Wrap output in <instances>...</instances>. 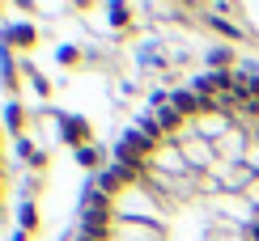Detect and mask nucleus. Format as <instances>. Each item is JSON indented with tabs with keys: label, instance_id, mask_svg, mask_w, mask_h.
I'll list each match as a JSON object with an SVG mask.
<instances>
[{
	"label": "nucleus",
	"instance_id": "nucleus-7",
	"mask_svg": "<svg viewBox=\"0 0 259 241\" xmlns=\"http://www.w3.org/2000/svg\"><path fill=\"white\" fill-rule=\"evenodd\" d=\"M21 228H26V233H30V228H38V207H34V203L21 207Z\"/></svg>",
	"mask_w": 259,
	"mask_h": 241
},
{
	"label": "nucleus",
	"instance_id": "nucleus-16",
	"mask_svg": "<svg viewBox=\"0 0 259 241\" xmlns=\"http://www.w3.org/2000/svg\"><path fill=\"white\" fill-rule=\"evenodd\" d=\"M81 241H94V237H81Z\"/></svg>",
	"mask_w": 259,
	"mask_h": 241
},
{
	"label": "nucleus",
	"instance_id": "nucleus-8",
	"mask_svg": "<svg viewBox=\"0 0 259 241\" xmlns=\"http://www.w3.org/2000/svg\"><path fill=\"white\" fill-rule=\"evenodd\" d=\"M208 26H212V30H221V34H230V38H242V30H238V26H230V21H221V17H208Z\"/></svg>",
	"mask_w": 259,
	"mask_h": 241
},
{
	"label": "nucleus",
	"instance_id": "nucleus-10",
	"mask_svg": "<svg viewBox=\"0 0 259 241\" xmlns=\"http://www.w3.org/2000/svg\"><path fill=\"white\" fill-rule=\"evenodd\" d=\"M5 127L9 131H21V106H9V110H5Z\"/></svg>",
	"mask_w": 259,
	"mask_h": 241
},
{
	"label": "nucleus",
	"instance_id": "nucleus-12",
	"mask_svg": "<svg viewBox=\"0 0 259 241\" xmlns=\"http://www.w3.org/2000/svg\"><path fill=\"white\" fill-rule=\"evenodd\" d=\"M230 64V51H212V68H225Z\"/></svg>",
	"mask_w": 259,
	"mask_h": 241
},
{
	"label": "nucleus",
	"instance_id": "nucleus-11",
	"mask_svg": "<svg viewBox=\"0 0 259 241\" xmlns=\"http://www.w3.org/2000/svg\"><path fill=\"white\" fill-rule=\"evenodd\" d=\"M30 85H34V93H47V81H42V76H38L34 68H30Z\"/></svg>",
	"mask_w": 259,
	"mask_h": 241
},
{
	"label": "nucleus",
	"instance_id": "nucleus-4",
	"mask_svg": "<svg viewBox=\"0 0 259 241\" xmlns=\"http://www.w3.org/2000/svg\"><path fill=\"white\" fill-rule=\"evenodd\" d=\"M212 161V148L208 144H191L187 148V165H208Z\"/></svg>",
	"mask_w": 259,
	"mask_h": 241
},
{
	"label": "nucleus",
	"instance_id": "nucleus-13",
	"mask_svg": "<svg viewBox=\"0 0 259 241\" xmlns=\"http://www.w3.org/2000/svg\"><path fill=\"white\" fill-rule=\"evenodd\" d=\"M77 59V47H60V64H72Z\"/></svg>",
	"mask_w": 259,
	"mask_h": 241
},
{
	"label": "nucleus",
	"instance_id": "nucleus-15",
	"mask_svg": "<svg viewBox=\"0 0 259 241\" xmlns=\"http://www.w3.org/2000/svg\"><path fill=\"white\" fill-rule=\"evenodd\" d=\"M13 241H26V233H17V237H13Z\"/></svg>",
	"mask_w": 259,
	"mask_h": 241
},
{
	"label": "nucleus",
	"instance_id": "nucleus-2",
	"mask_svg": "<svg viewBox=\"0 0 259 241\" xmlns=\"http://www.w3.org/2000/svg\"><path fill=\"white\" fill-rule=\"evenodd\" d=\"M208 106H212V102H204L196 89H191V93H175V110H179V114H196V110H208Z\"/></svg>",
	"mask_w": 259,
	"mask_h": 241
},
{
	"label": "nucleus",
	"instance_id": "nucleus-14",
	"mask_svg": "<svg viewBox=\"0 0 259 241\" xmlns=\"http://www.w3.org/2000/svg\"><path fill=\"white\" fill-rule=\"evenodd\" d=\"M246 237H251V241H259V220H255L251 228H246Z\"/></svg>",
	"mask_w": 259,
	"mask_h": 241
},
{
	"label": "nucleus",
	"instance_id": "nucleus-5",
	"mask_svg": "<svg viewBox=\"0 0 259 241\" xmlns=\"http://www.w3.org/2000/svg\"><path fill=\"white\" fill-rule=\"evenodd\" d=\"M157 123H161V131H175V127L183 123V114L175 110V106H166V110H161V114H157Z\"/></svg>",
	"mask_w": 259,
	"mask_h": 241
},
{
	"label": "nucleus",
	"instance_id": "nucleus-1",
	"mask_svg": "<svg viewBox=\"0 0 259 241\" xmlns=\"http://www.w3.org/2000/svg\"><path fill=\"white\" fill-rule=\"evenodd\" d=\"M60 136H64V144H77V148H90L85 140H90V127H85V118H60Z\"/></svg>",
	"mask_w": 259,
	"mask_h": 241
},
{
	"label": "nucleus",
	"instance_id": "nucleus-9",
	"mask_svg": "<svg viewBox=\"0 0 259 241\" xmlns=\"http://www.w3.org/2000/svg\"><path fill=\"white\" fill-rule=\"evenodd\" d=\"M77 161H81L85 169H94V165H98L102 157H98V148H77Z\"/></svg>",
	"mask_w": 259,
	"mask_h": 241
},
{
	"label": "nucleus",
	"instance_id": "nucleus-3",
	"mask_svg": "<svg viewBox=\"0 0 259 241\" xmlns=\"http://www.w3.org/2000/svg\"><path fill=\"white\" fill-rule=\"evenodd\" d=\"M5 38H9V42H17V47H34V30H30V26H13Z\"/></svg>",
	"mask_w": 259,
	"mask_h": 241
},
{
	"label": "nucleus",
	"instance_id": "nucleus-6",
	"mask_svg": "<svg viewBox=\"0 0 259 241\" xmlns=\"http://www.w3.org/2000/svg\"><path fill=\"white\" fill-rule=\"evenodd\" d=\"M17 152H21V157L30 161V165H42V152H38L34 144H30V140H17Z\"/></svg>",
	"mask_w": 259,
	"mask_h": 241
}]
</instances>
